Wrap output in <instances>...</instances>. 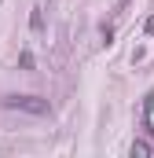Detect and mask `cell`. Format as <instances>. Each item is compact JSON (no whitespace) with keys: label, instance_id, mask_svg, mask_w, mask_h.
Segmentation results:
<instances>
[{"label":"cell","instance_id":"3957f363","mask_svg":"<svg viewBox=\"0 0 154 158\" xmlns=\"http://www.w3.org/2000/svg\"><path fill=\"white\" fill-rule=\"evenodd\" d=\"M30 26H33V30H44V15H40V7H33V15H30Z\"/></svg>","mask_w":154,"mask_h":158},{"label":"cell","instance_id":"52a82bcc","mask_svg":"<svg viewBox=\"0 0 154 158\" xmlns=\"http://www.w3.org/2000/svg\"><path fill=\"white\" fill-rule=\"evenodd\" d=\"M125 4H128V0H117V7H125Z\"/></svg>","mask_w":154,"mask_h":158},{"label":"cell","instance_id":"6da1fadb","mask_svg":"<svg viewBox=\"0 0 154 158\" xmlns=\"http://www.w3.org/2000/svg\"><path fill=\"white\" fill-rule=\"evenodd\" d=\"M4 107L7 110H26V114H48V99L40 96H4Z\"/></svg>","mask_w":154,"mask_h":158},{"label":"cell","instance_id":"8992f818","mask_svg":"<svg viewBox=\"0 0 154 158\" xmlns=\"http://www.w3.org/2000/svg\"><path fill=\"white\" fill-rule=\"evenodd\" d=\"M147 103H154V96H151V99H147ZM147 129H151V132H154V121H147Z\"/></svg>","mask_w":154,"mask_h":158},{"label":"cell","instance_id":"5b68a950","mask_svg":"<svg viewBox=\"0 0 154 158\" xmlns=\"http://www.w3.org/2000/svg\"><path fill=\"white\" fill-rule=\"evenodd\" d=\"M143 30H147V33H151V37H154V15H151V19H147V22H143Z\"/></svg>","mask_w":154,"mask_h":158},{"label":"cell","instance_id":"7a4b0ae2","mask_svg":"<svg viewBox=\"0 0 154 158\" xmlns=\"http://www.w3.org/2000/svg\"><path fill=\"white\" fill-rule=\"evenodd\" d=\"M154 147L151 143H147V140H136V143H132V155H151Z\"/></svg>","mask_w":154,"mask_h":158},{"label":"cell","instance_id":"277c9868","mask_svg":"<svg viewBox=\"0 0 154 158\" xmlns=\"http://www.w3.org/2000/svg\"><path fill=\"white\" fill-rule=\"evenodd\" d=\"M18 66H22V70H33V55L22 52V55H18Z\"/></svg>","mask_w":154,"mask_h":158}]
</instances>
